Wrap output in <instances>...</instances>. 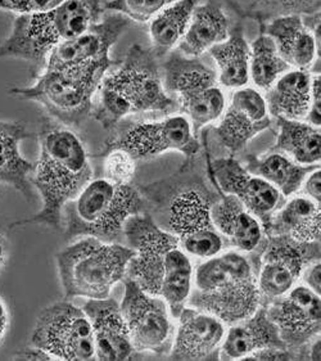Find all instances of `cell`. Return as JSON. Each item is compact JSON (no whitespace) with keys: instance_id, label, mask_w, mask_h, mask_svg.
<instances>
[{"instance_id":"32","label":"cell","mask_w":321,"mask_h":361,"mask_svg":"<svg viewBox=\"0 0 321 361\" xmlns=\"http://www.w3.org/2000/svg\"><path fill=\"white\" fill-rule=\"evenodd\" d=\"M241 18L266 23L283 15L314 16L320 12L321 0H222Z\"/></svg>"},{"instance_id":"15","label":"cell","mask_w":321,"mask_h":361,"mask_svg":"<svg viewBox=\"0 0 321 361\" xmlns=\"http://www.w3.org/2000/svg\"><path fill=\"white\" fill-rule=\"evenodd\" d=\"M266 311L285 346L293 351L305 348L320 337L321 295L302 283L270 301Z\"/></svg>"},{"instance_id":"29","label":"cell","mask_w":321,"mask_h":361,"mask_svg":"<svg viewBox=\"0 0 321 361\" xmlns=\"http://www.w3.org/2000/svg\"><path fill=\"white\" fill-rule=\"evenodd\" d=\"M277 142L270 151L283 153L299 165H320V128L282 117L277 118Z\"/></svg>"},{"instance_id":"14","label":"cell","mask_w":321,"mask_h":361,"mask_svg":"<svg viewBox=\"0 0 321 361\" xmlns=\"http://www.w3.org/2000/svg\"><path fill=\"white\" fill-rule=\"evenodd\" d=\"M316 260H320V242L299 243L284 235H268L256 273L263 304L291 290Z\"/></svg>"},{"instance_id":"33","label":"cell","mask_w":321,"mask_h":361,"mask_svg":"<svg viewBox=\"0 0 321 361\" xmlns=\"http://www.w3.org/2000/svg\"><path fill=\"white\" fill-rule=\"evenodd\" d=\"M249 48V79L258 89L269 90L283 73L292 70L279 54L272 39L263 31Z\"/></svg>"},{"instance_id":"37","label":"cell","mask_w":321,"mask_h":361,"mask_svg":"<svg viewBox=\"0 0 321 361\" xmlns=\"http://www.w3.org/2000/svg\"><path fill=\"white\" fill-rule=\"evenodd\" d=\"M321 79L320 73L313 75L311 81V99H310V109L305 117V123H310L320 128L321 123Z\"/></svg>"},{"instance_id":"27","label":"cell","mask_w":321,"mask_h":361,"mask_svg":"<svg viewBox=\"0 0 321 361\" xmlns=\"http://www.w3.org/2000/svg\"><path fill=\"white\" fill-rule=\"evenodd\" d=\"M313 75L305 70L292 68L283 73L266 90L265 101L274 117L303 121L310 109Z\"/></svg>"},{"instance_id":"36","label":"cell","mask_w":321,"mask_h":361,"mask_svg":"<svg viewBox=\"0 0 321 361\" xmlns=\"http://www.w3.org/2000/svg\"><path fill=\"white\" fill-rule=\"evenodd\" d=\"M65 0H0V11L17 16L34 15L57 7Z\"/></svg>"},{"instance_id":"2","label":"cell","mask_w":321,"mask_h":361,"mask_svg":"<svg viewBox=\"0 0 321 361\" xmlns=\"http://www.w3.org/2000/svg\"><path fill=\"white\" fill-rule=\"evenodd\" d=\"M124 233L135 251L127 267L129 279L146 293L163 298L172 318L177 319L193 284L194 267L189 256L170 231L141 212L126 221Z\"/></svg>"},{"instance_id":"40","label":"cell","mask_w":321,"mask_h":361,"mask_svg":"<svg viewBox=\"0 0 321 361\" xmlns=\"http://www.w3.org/2000/svg\"><path fill=\"white\" fill-rule=\"evenodd\" d=\"M15 359H23V360H53L49 354H46L43 350L32 346L23 348L15 355Z\"/></svg>"},{"instance_id":"18","label":"cell","mask_w":321,"mask_h":361,"mask_svg":"<svg viewBox=\"0 0 321 361\" xmlns=\"http://www.w3.org/2000/svg\"><path fill=\"white\" fill-rule=\"evenodd\" d=\"M129 26L130 20L125 16L115 13L104 17L80 35L58 45L46 58L43 71L62 70L111 58V48Z\"/></svg>"},{"instance_id":"28","label":"cell","mask_w":321,"mask_h":361,"mask_svg":"<svg viewBox=\"0 0 321 361\" xmlns=\"http://www.w3.org/2000/svg\"><path fill=\"white\" fill-rule=\"evenodd\" d=\"M208 51L218 65L220 85L239 89L248 84L251 48L241 23L229 32L227 39L213 45Z\"/></svg>"},{"instance_id":"42","label":"cell","mask_w":321,"mask_h":361,"mask_svg":"<svg viewBox=\"0 0 321 361\" xmlns=\"http://www.w3.org/2000/svg\"><path fill=\"white\" fill-rule=\"evenodd\" d=\"M310 345V354L307 356V359H313V360H320V337L315 338L313 342L308 343Z\"/></svg>"},{"instance_id":"10","label":"cell","mask_w":321,"mask_h":361,"mask_svg":"<svg viewBox=\"0 0 321 361\" xmlns=\"http://www.w3.org/2000/svg\"><path fill=\"white\" fill-rule=\"evenodd\" d=\"M163 87L177 95L194 134L218 121L227 107L218 75L196 58L171 53L163 65Z\"/></svg>"},{"instance_id":"24","label":"cell","mask_w":321,"mask_h":361,"mask_svg":"<svg viewBox=\"0 0 321 361\" xmlns=\"http://www.w3.org/2000/svg\"><path fill=\"white\" fill-rule=\"evenodd\" d=\"M31 137L27 126L21 121L0 120V184L12 187L27 201H32L31 176L35 164L21 154V143Z\"/></svg>"},{"instance_id":"4","label":"cell","mask_w":321,"mask_h":361,"mask_svg":"<svg viewBox=\"0 0 321 361\" xmlns=\"http://www.w3.org/2000/svg\"><path fill=\"white\" fill-rule=\"evenodd\" d=\"M261 305L255 269L246 253L221 251L194 269L187 306L208 312L229 326L251 317Z\"/></svg>"},{"instance_id":"30","label":"cell","mask_w":321,"mask_h":361,"mask_svg":"<svg viewBox=\"0 0 321 361\" xmlns=\"http://www.w3.org/2000/svg\"><path fill=\"white\" fill-rule=\"evenodd\" d=\"M316 167L320 165H299L283 153L270 151L261 157H249L246 169L270 183L284 198H289L298 193L307 175Z\"/></svg>"},{"instance_id":"21","label":"cell","mask_w":321,"mask_h":361,"mask_svg":"<svg viewBox=\"0 0 321 361\" xmlns=\"http://www.w3.org/2000/svg\"><path fill=\"white\" fill-rule=\"evenodd\" d=\"M211 217L224 243L241 253L263 251L268 235L263 225L234 195H222L211 206Z\"/></svg>"},{"instance_id":"9","label":"cell","mask_w":321,"mask_h":361,"mask_svg":"<svg viewBox=\"0 0 321 361\" xmlns=\"http://www.w3.org/2000/svg\"><path fill=\"white\" fill-rule=\"evenodd\" d=\"M174 188L166 207L168 229L189 257L211 259L224 251V239L213 224L211 206L219 197H211L202 183L183 181Z\"/></svg>"},{"instance_id":"26","label":"cell","mask_w":321,"mask_h":361,"mask_svg":"<svg viewBox=\"0 0 321 361\" xmlns=\"http://www.w3.org/2000/svg\"><path fill=\"white\" fill-rule=\"evenodd\" d=\"M229 32V18L219 3L208 1L196 6L179 49L187 57H198L210 51L213 45L224 42Z\"/></svg>"},{"instance_id":"19","label":"cell","mask_w":321,"mask_h":361,"mask_svg":"<svg viewBox=\"0 0 321 361\" xmlns=\"http://www.w3.org/2000/svg\"><path fill=\"white\" fill-rule=\"evenodd\" d=\"M168 357L171 360L219 359L227 325L208 312L185 306L179 314Z\"/></svg>"},{"instance_id":"3","label":"cell","mask_w":321,"mask_h":361,"mask_svg":"<svg viewBox=\"0 0 321 361\" xmlns=\"http://www.w3.org/2000/svg\"><path fill=\"white\" fill-rule=\"evenodd\" d=\"M99 102L93 115L106 130L116 128L125 117L137 114H172L176 102L168 94L152 49L134 44L122 63L104 75Z\"/></svg>"},{"instance_id":"38","label":"cell","mask_w":321,"mask_h":361,"mask_svg":"<svg viewBox=\"0 0 321 361\" xmlns=\"http://www.w3.org/2000/svg\"><path fill=\"white\" fill-rule=\"evenodd\" d=\"M297 195H305L311 198L315 202L321 204V171L320 167H316L314 171L307 175L302 187Z\"/></svg>"},{"instance_id":"34","label":"cell","mask_w":321,"mask_h":361,"mask_svg":"<svg viewBox=\"0 0 321 361\" xmlns=\"http://www.w3.org/2000/svg\"><path fill=\"white\" fill-rule=\"evenodd\" d=\"M176 1L177 0H108L103 9L125 16L130 21L144 23Z\"/></svg>"},{"instance_id":"17","label":"cell","mask_w":321,"mask_h":361,"mask_svg":"<svg viewBox=\"0 0 321 361\" xmlns=\"http://www.w3.org/2000/svg\"><path fill=\"white\" fill-rule=\"evenodd\" d=\"M220 118L219 125L213 128L215 135L232 153L243 151L253 137L271 125L265 97L255 87L237 89Z\"/></svg>"},{"instance_id":"16","label":"cell","mask_w":321,"mask_h":361,"mask_svg":"<svg viewBox=\"0 0 321 361\" xmlns=\"http://www.w3.org/2000/svg\"><path fill=\"white\" fill-rule=\"evenodd\" d=\"M211 173L222 195H234L263 225L270 229L271 220L283 206L284 197L261 176L249 173L233 157H221L211 164Z\"/></svg>"},{"instance_id":"25","label":"cell","mask_w":321,"mask_h":361,"mask_svg":"<svg viewBox=\"0 0 321 361\" xmlns=\"http://www.w3.org/2000/svg\"><path fill=\"white\" fill-rule=\"evenodd\" d=\"M289 198L272 216L268 235H284L299 243L320 242V203L302 195Z\"/></svg>"},{"instance_id":"1","label":"cell","mask_w":321,"mask_h":361,"mask_svg":"<svg viewBox=\"0 0 321 361\" xmlns=\"http://www.w3.org/2000/svg\"><path fill=\"white\" fill-rule=\"evenodd\" d=\"M40 153L31 184L42 198V209L34 216L9 225H46L59 231L63 209L93 179L88 151L75 131L51 117H44L37 133Z\"/></svg>"},{"instance_id":"8","label":"cell","mask_w":321,"mask_h":361,"mask_svg":"<svg viewBox=\"0 0 321 361\" xmlns=\"http://www.w3.org/2000/svg\"><path fill=\"white\" fill-rule=\"evenodd\" d=\"M143 206L140 192L130 184H116L106 178L92 179L63 209L65 235L67 239L94 237L112 242Z\"/></svg>"},{"instance_id":"20","label":"cell","mask_w":321,"mask_h":361,"mask_svg":"<svg viewBox=\"0 0 321 361\" xmlns=\"http://www.w3.org/2000/svg\"><path fill=\"white\" fill-rule=\"evenodd\" d=\"M82 310L93 328L95 359L129 360L134 357V347L120 305L110 297L89 300Z\"/></svg>"},{"instance_id":"23","label":"cell","mask_w":321,"mask_h":361,"mask_svg":"<svg viewBox=\"0 0 321 361\" xmlns=\"http://www.w3.org/2000/svg\"><path fill=\"white\" fill-rule=\"evenodd\" d=\"M269 21L260 26V31L272 39L279 54L292 68L308 71L320 51L314 31L307 29L299 15L277 16Z\"/></svg>"},{"instance_id":"11","label":"cell","mask_w":321,"mask_h":361,"mask_svg":"<svg viewBox=\"0 0 321 361\" xmlns=\"http://www.w3.org/2000/svg\"><path fill=\"white\" fill-rule=\"evenodd\" d=\"M30 342L53 360L95 359L93 328L88 315L70 301H58L40 311Z\"/></svg>"},{"instance_id":"13","label":"cell","mask_w":321,"mask_h":361,"mask_svg":"<svg viewBox=\"0 0 321 361\" xmlns=\"http://www.w3.org/2000/svg\"><path fill=\"white\" fill-rule=\"evenodd\" d=\"M120 310L129 331L134 351L165 355L170 353L175 328L163 298L146 293L137 283L125 282Z\"/></svg>"},{"instance_id":"12","label":"cell","mask_w":321,"mask_h":361,"mask_svg":"<svg viewBox=\"0 0 321 361\" xmlns=\"http://www.w3.org/2000/svg\"><path fill=\"white\" fill-rule=\"evenodd\" d=\"M115 134L106 142L103 153L122 149L135 161L176 151L193 159L201 149L197 135L188 117L171 115L153 123H137L115 128Z\"/></svg>"},{"instance_id":"5","label":"cell","mask_w":321,"mask_h":361,"mask_svg":"<svg viewBox=\"0 0 321 361\" xmlns=\"http://www.w3.org/2000/svg\"><path fill=\"white\" fill-rule=\"evenodd\" d=\"M102 13V0H65L45 12L17 16L9 35L0 44V58L30 62L37 76L51 51L88 30Z\"/></svg>"},{"instance_id":"43","label":"cell","mask_w":321,"mask_h":361,"mask_svg":"<svg viewBox=\"0 0 321 361\" xmlns=\"http://www.w3.org/2000/svg\"><path fill=\"white\" fill-rule=\"evenodd\" d=\"M8 260V243L6 239L0 235V273L6 267Z\"/></svg>"},{"instance_id":"39","label":"cell","mask_w":321,"mask_h":361,"mask_svg":"<svg viewBox=\"0 0 321 361\" xmlns=\"http://www.w3.org/2000/svg\"><path fill=\"white\" fill-rule=\"evenodd\" d=\"M302 284L306 287L313 289L315 293L321 295V264L320 260L314 261L310 265H307L306 269L301 275Z\"/></svg>"},{"instance_id":"7","label":"cell","mask_w":321,"mask_h":361,"mask_svg":"<svg viewBox=\"0 0 321 361\" xmlns=\"http://www.w3.org/2000/svg\"><path fill=\"white\" fill-rule=\"evenodd\" d=\"M135 255L132 247L82 237L56 255L59 281L66 298L110 297L115 284L127 273Z\"/></svg>"},{"instance_id":"6","label":"cell","mask_w":321,"mask_h":361,"mask_svg":"<svg viewBox=\"0 0 321 361\" xmlns=\"http://www.w3.org/2000/svg\"><path fill=\"white\" fill-rule=\"evenodd\" d=\"M115 61L112 58L73 66L54 71H42L30 87H12L9 94L23 101L37 102L54 121L79 128L92 115L104 75Z\"/></svg>"},{"instance_id":"31","label":"cell","mask_w":321,"mask_h":361,"mask_svg":"<svg viewBox=\"0 0 321 361\" xmlns=\"http://www.w3.org/2000/svg\"><path fill=\"white\" fill-rule=\"evenodd\" d=\"M196 6L197 0H177L149 21V37L156 57L168 56L180 43Z\"/></svg>"},{"instance_id":"41","label":"cell","mask_w":321,"mask_h":361,"mask_svg":"<svg viewBox=\"0 0 321 361\" xmlns=\"http://www.w3.org/2000/svg\"><path fill=\"white\" fill-rule=\"evenodd\" d=\"M8 324H9V315L4 302L0 300V347L3 345L4 336L7 333Z\"/></svg>"},{"instance_id":"35","label":"cell","mask_w":321,"mask_h":361,"mask_svg":"<svg viewBox=\"0 0 321 361\" xmlns=\"http://www.w3.org/2000/svg\"><path fill=\"white\" fill-rule=\"evenodd\" d=\"M104 178L116 184L127 185L132 183L137 173V161L122 149H111L103 153Z\"/></svg>"},{"instance_id":"22","label":"cell","mask_w":321,"mask_h":361,"mask_svg":"<svg viewBox=\"0 0 321 361\" xmlns=\"http://www.w3.org/2000/svg\"><path fill=\"white\" fill-rule=\"evenodd\" d=\"M268 348H288L280 338L277 325L269 318L266 306L235 324L229 325L220 348L219 359L247 360L251 355Z\"/></svg>"}]
</instances>
